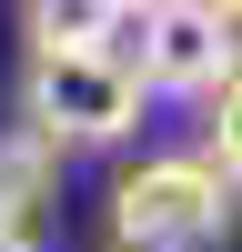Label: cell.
Wrapping results in <instances>:
<instances>
[{
  "label": "cell",
  "instance_id": "cell-1",
  "mask_svg": "<svg viewBox=\"0 0 242 252\" xmlns=\"http://www.w3.org/2000/svg\"><path fill=\"white\" fill-rule=\"evenodd\" d=\"M30 131H51L60 152L71 141H121L141 121V71L111 51V40H91V51H30Z\"/></svg>",
  "mask_w": 242,
  "mask_h": 252
},
{
  "label": "cell",
  "instance_id": "cell-2",
  "mask_svg": "<svg viewBox=\"0 0 242 252\" xmlns=\"http://www.w3.org/2000/svg\"><path fill=\"white\" fill-rule=\"evenodd\" d=\"M232 222V182L202 161H141L111 192V242L121 252H212Z\"/></svg>",
  "mask_w": 242,
  "mask_h": 252
},
{
  "label": "cell",
  "instance_id": "cell-3",
  "mask_svg": "<svg viewBox=\"0 0 242 252\" xmlns=\"http://www.w3.org/2000/svg\"><path fill=\"white\" fill-rule=\"evenodd\" d=\"M141 91L212 101L232 81V10L222 0H141Z\"/></svg>",
  "mask_w": 242,
  "mask_h": 252
},
{
  "label": "cell",
  "instance_id": "cell-4",
  "mask_svg": "<svg viewBox=\"0 0 242 252\" xmlns=\"http://www.w3.org/2000/svg\"><path fill=\"white\" fill-rule=\"evenodd\" d=\"M51 161H60V141H51V131H30V121L0 141V212H10V222H30V202L51 192Z\"/></svg>",
  "mask_w": 242,
  "mask_h": 252
},
{
  "label": "cell",
  "instance_id": "cell-5",
  "mask_svg": "<svg viewBox=\"0 0 242 252\" xmlns=\"http://www.w3.org/2000/svg\"><path fill=\"white\" fill-rule=\"evenodd\" d=\"M91 40H121L111 0H30V51H91Z\"/></svg>",
  "mask_w": 242,
  "mask_h": 252
},
{
  "label": "cell",
  "instance_id": "cell-6",
  "mask_svg": "<svg viewBox=\"0 0 242 252\" xmlns=\"http://www.w3.org/2000/svg\"><path fill=\"white\" fill-rule=\"evenodd\" d=\"M0 252H40V242H30V222H10V212H0Z\"/></svg>",
  "mask_w": 242,
  "mask_h": 252
},
{
  "label": "cell",
  "instance_id": "cell-7",
  "mask_svg": "<svg viewBox=\"0 0 242 252\" xmlns=\"http://www.w3.org/2000/svg\"><path fill=\"white\" fill-rule=\"evenodd\" d=\"M111 10H121V20H131V10H141V0H111Z\"/></svg>",
  "mask_w": 242,
  "mask_h": 252
}]
</instances>
